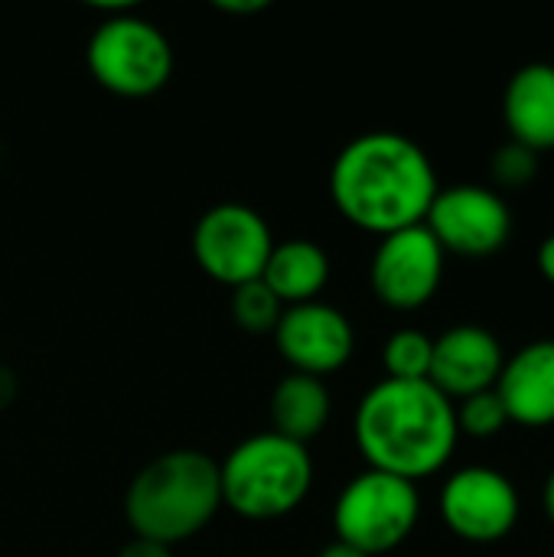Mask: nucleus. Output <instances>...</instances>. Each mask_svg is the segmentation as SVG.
Returning a JSON list of instances; mask_svg holds the SVG:
<instances>
[{"label":"nucleus","instance_id":"nucleus-1","mask_svg":"<svg viewBox=\"0 0 554 557\" xmlns=\"http://www.w3.org/2000/svg\"><path fill=\"white\" fill-rule=\"evenodd\" d=\"M438 189L441 180L428 150L398 131L353 137L330 166L336 212L379 238L421 225Z\"/></svg>","mask_w":554,"mask_h":557},{"label":"nucleus","instance_id":"nucleus-2","mask_svg":"<svg viewBox=\"0 0 554 557\" xmlns=\"http://www.w3.org/2000/svg\"><path fill=\"white\" fill-rule=\"evenodd\" d=\"M353 437L369 470L418 483L451 463L460 431L454 401L428 379H382L359 398Z\"/></svg>","mask_w":554,"mask_h":557},{"label":"nucleus","instance_id":"nucleus-3","mask_svg":"<svg viewBox=\"0 0 554 557\" xmlns=\"http://www.w3.org/2000/svg\"><path fill=\"white\" fill-rule=\"evenodd\" d=\"M219 509V463L202 450H167L153 457L124 493V519L134 539L167 548L199 535Z\"/></svg>","mask_w":554,"mask_h":557},{"label":"nucleus","instance_id":"nucleus-4","mask_svg":"<svg viewBox=\"0 0 554 557\" xmlns=\"http://www.w3.org/2000/svg\"><path fill=\"white\" fill-rule=\"evenodd\" d=\"M222 506L251 522H271L294 512L313 486V457L307 444L274 431L245 437L219 463Z\"/></svg>","mask_w":554,"mask_h":557},{"label":"nucleus","instance_id":"nucleus-5","mask_svg":"<svg viewBox=\"0 0 554 557\" xmlns=\"http://www.w3.org/2000/svg\"><path fill=\"white\" fill-rule=\"evenodd\" d=\"M421 522L418 483L402 476L366 470L353 476L333 506L336 542L369 557L389 555L402 548Z\"/></svg>","mask_w":554,"mask_h":557},{"label":"nucleus","instance_id":"nucleus-6","mask_svg":"<svg viewBox=\"0 0 554 557\" xmlns=\"http://www.w3.org/2000/svg\"><path fill=\"white\" fill-rule=\"evenodd\" d=\"M85 62L101 88L121 98H147L170 82L173 46L157 23L121 10L95 26Z\"/></svg>","mask_w":554,"mask_h":557},{"label":"nucleus","instance_id":"nucleus-7","mask_svg":"<svg viewBox=\"0 0 554 557\" xmlns=\"http://www.w3.org/2000/svg\"><path fill=\"white\" fill-rule=\"evenodd\" d=\"M274 248L271 225L245 202H219L206 209L193 228V258L219 284L238 287L258 281Z\"/></svg>","mask_w":554,"mask_h":557},{"label":"nucleus","instance_id":"nucleus-8","mask_svg":"<svg viewBox=\"0 0 554 557\" xmlns=\"http://www.w3.org/2000/svg\"><path fill=\"white\" fill-rule=\"evenodd\" d=\"M441 522L451 535L470 545H493L516 532L522 496L516 483L496 467H460L441 486Z\"/></svg>","mask_w":554,"mask_h":557},{"label":"nucleus","instance_id":"nucleus-9","mask_svg":"<svg viewBox=\"0 0 554 557\" xmlns=\"http://www.w3.org/2000/svg\"><path fill=\"white\" fill-rule=\"evenodd\" d=\"M513 225L506 196L483 183L441 186L424 215V228L438 238L444 255L460 258H490L503 251L513 238Z\"/></svg>","mask_w":554,"mask_h":557},{"label":"nucleus","instance_id":"nucleus-10","mask_svg":"<svg viewBox=\"0 0 554 557\" xmlns=\"http://www.w3.org/2000/svg\"><path fill=\"white\" fill-rule=\"evenodd\" d=\"M444 264V248L421 222L379 238L369 261V287L392 310H421L441 290Z\"/></svg>","mask_w":554,"mask_h":557},{"label":"nucleus","instance_id":"nucleus-11","mask_svg":"<svg viewBox=\"0 0 554 557\" xmlns=\"http://www.w3.org/2000/svg\"><path fill=\"white\" fill-rule=\"evenodd\" d=\"M274 346L294 372L327 379L353 359L356 330L340 307L310 300L284 307L274 326Z\"/></svg>","mask_w":554,"mask_h":557},{"label":"nucleus","instance_id":"nucleus-12","mask_svg":"<svg viewBox=\"0 0 554 557\" xmlns=\"http://www.w3.org/2000/svg\"><path fill=\"white\" fill-rule=\"evenodd\" d=\"M506 352L493 330L477 323H457L434 336V356L428 382L451 401H464L477 392L496 388Z\"/></svg>","mask_w":554,"mask_h":557},{"label":"nucleus","instance_id":"nucleus-13","mask_svg":"<svg viewBox=\"0 0 554 557\" xmlns=\"http://www.w3.org/2000/svg\"><path fill=\"white\" fill-rule=\"evenodd\" d=\"M496 395L503 398L509 424L529 431L554 428V339H532L506 356Z\"/></svg>","mask_w":554,"mask_h":557},{"label":"nucleus","instance_id":"nucleus-14","mask_svg":"<svg viewBox=\"0 0 554 557\" xmlns=\"http://www.w3.org/2000/svg\"><path fill=\"white\" fill-rule=\"evenodd\" d=\"M503 124L509 140L549 153L554 150V65L529 62L503 88Z\"/></svg>","mask_w":554,"mask_h":557},{"label":"nucleus","instance_id":"nucleus-15","mask_svg":"<svg viewBox=\"0 0 554 557\" xmlns=\"http://www.w3.org/2000/svg\"><path fill=\"white\" fill-rule=\"evenodd\" d=\"M261 281L284 307L320 300L330 281V255L310 238L274 242L271 258L261 271Z\"/></svg>","mask_w":554,"mask_h":557},{"label":"nucleus","instance_id":"nucleus-16","mask_svg":"<svg viewBox=\"0 0 554 557\" xmlns=\"http://www.w3.org/2000/svg\"><path fill=\"white\" fill-rule=\"evenodd\" d=\"M330 414H333V398L323 379L291 372L271 392V424H274L271 431L287 441L310 444L317 434H323Z\"/></svg>","mask_w":554,"mask_h":557},{"label":"nucleus","instance_id":"nucleus-17","mask_svg":"<svg viewBox=\"0 0 554 557\" xmlns=\"http://www.w3.org/2000/svg\"><path fill=\"white\" fill-rule=\"evenodd\" d=\"M431 356H434V336H428L424 330H415V326H402L382 346L385 379L424 382L431 372Z\"/></svg>","mask_w":554,"mask_h":557},{"label":"nucleus","instance_id":"nucleus-18","mask_svg":"<svg viewBox=\"0 0 554 557\" xmlns=\"http://www.w3.org/2000/svg\"><path fill=\"white\" fill-rule=\"evenodd\" d=\"M281 313H284V304L271 294V287L261 277L232 287V320L245 333H274Z\"/></svg>","mask_w":554,"mask_h":557},{"label":"nucleus","instance_id":"nucleus-19","mask_svg":"<svg viewBox=\"0 0 554 557\" xmlns=\"http://www.w3.org/2000/svg\"><path fill=\"white\" fill-rule=\"evenodd\" d=\"M542 170V153L506 140L503 147H496L493 160H490V176H493V189L496 193H519L529 189L535 183Z\"/></svg>","mask_w":554,"mask_h":557},{"label":"nucleus","instance_id":"nucleus-20","mask_svg":"<svg viewBox=\"0 0 554 557\" xmlns=\"http://www.w3.org/2000/svg\"><path fill=\"white\" fill-rule=\"evenodd\" d=\"M454 411H457V431L467 437H477V441H490L509 424V414H506L496 388L477 392L464 401H454Z\"/></svg>","mask_w":554,"mask_h":557},{"label":"nucleus","instance_id":"nucleus-21","mask_svg":"<svg viewBox=\"0 0 554 557\" xmlns=\"http://www.w3.org/2000/svg\"><path fill=\"white\" fill-rule=\"evenodd\" d=\"M114 557H173V548L147 542V539H131Z\"/></svg>","mask_w":554,"mask_h":557},{"label":"nucleus","instance_id":"nucleus-22","mask_svg":"<svg viewBox=\"0 0 554 557\" xmlns=\"http://www.w3.org/2000/svg\"><path fill=\"white\" fill-rule=\"evenodd\" d=\"M535 264H539V274L549 281L554 287V235H549L542 245H539V251H535Z\"/></svg>","mask_w":554,"mask_h":557},{"label":"nucleus","instance_id":"nucleus-23","mask_svg":"<svg viewBox=\"0 0 554 557\" xmlns=\"http://www.w3.org/2000/svg\"><path fill=\"white\" fill-rule=\"evenodd\" d=\"M216 7H219V10H225V13H258V10H264V7H268V0H248V3L219 0Z\"/></svg>","mask_w":554,"mask_h":557},{"label":"nucleus","instance_id":"nucleus-24","mask_svg":"<svg viewBox=\"0 0 554 557\" xmlns=\"http://www.w3.org/2000/svg\"><path fill=\"white\" fill-rule=\"evenodd\" d=\"M317 557H369V555H362V552H356V548H349V545H343V542H330L323 552Z\"/></svg>","mask_w":554,"mask_h":557},{"label":"nucleus","instance_id":"nucleus-25","mask_svg":"<svg viewBox=\"0 0 554 557\" xmlns=\"http://www.w3.org/2000/svg\"><path fill=\"white\" fill-rule=\"evenodd\" d=\"M542 506H545V516H549V522H552V525H554V470H552V473H549V480H545Z\"/></svg>","mask_w":554,"mask_h":557}]
</instances>
